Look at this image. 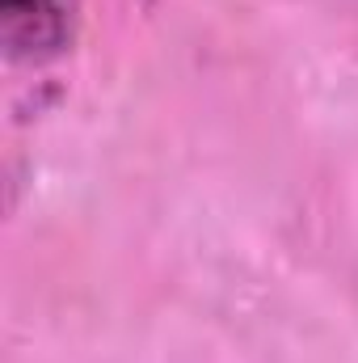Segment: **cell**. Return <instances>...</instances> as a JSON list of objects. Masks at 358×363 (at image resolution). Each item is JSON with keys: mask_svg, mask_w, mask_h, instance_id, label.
<instances>
[{"mask_svg": "<svg viewBox=\"0 0 358 363\" xmlns=\"http://www.w3.org/2000/svg\"><path fill=\"white\" fill-rule=\"evenodd\" d=\"M0 43L17 64L55 60L72 43V0H0Z\"/></svg>", "mask_w": 358, "mask_h": 363, "instance_id": "6da1fadb", "label": "cell"}]
</instances>
